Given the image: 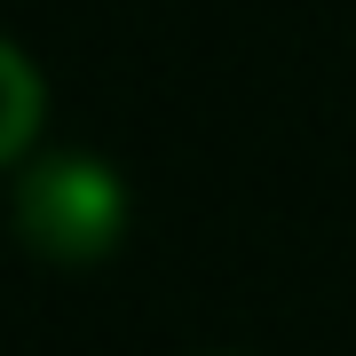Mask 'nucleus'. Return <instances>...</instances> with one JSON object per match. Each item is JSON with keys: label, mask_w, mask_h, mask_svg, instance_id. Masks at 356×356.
<instances>
[{"label": "nucleus", "mask_w": 356, "mask_h": 356, "mask_svg": "<svg viewBox=\"0 0 356 356\" xmlns=\"http://www.w3.org/2000/svg\"><path fill=\"white\" fill-rule=\"evenodd\" d=\"M40 135V72L0 40V166Z\"/></svg>", "instance_id": "2"}, {"label": "nucleus", "mask_w": 356, "mask_h": 356, "mask_svg": "<svg viewBox=\"0 0 356 356\" xmlns=\"http://www.w3.org/2000/svg\"><path fill=\"white\" fill-rule=\"evenodd\" d=\"M16 222H24V238L40 254L95 261L103 245L119 238V222H127V198H119V182L103 175L95 159H48V166H32L24 191H16Z\"/></svg>", "instance_id": "1"}]
</instances>
